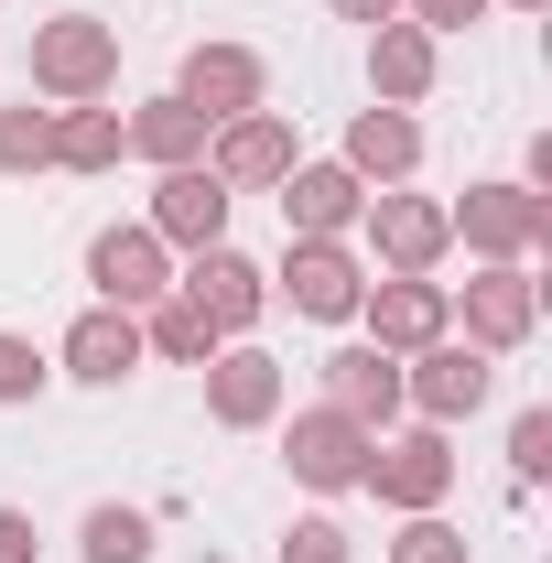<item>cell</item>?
<instances>
[{
    "instance_id": "cell-15",
    "label": "cell",
    "mask_w": 552,
    "mask_h": 563,
    "mask_svg": "<svg viewBox=\"0 0 552 563\" xmlns=\"http://www.w3.org/2000/svg\"><path fill=\"white\" fill-rule=\"evenodd\" d=\"M228 207H239V196L217 185L207 163H174V174L152 185V217H141V228H152L163 250H185V261H196V250H217V239H228Z\"/></svg>"
},
{
    "instance_id": "cell-20",
    "label": "cell",
    "mask_w": 552,
    "mask_h": 563,
    "mask_svg": "<svg viewBox=\"0 0 552 563\" xmlns=\"http://www.w3.org/2000/svg\"><path fill=\"white\" fill-rule=\"evenodd\" d=\"M325 401H336L346 422H368V433H390V422H401V357L368 347V336L336 347V357H325Z\"/></svg>"
},
{
    "instance_id": "cell-28",
    "label": "cell",
    "mask_w": 552,
    "mask_h": 563,
    "mask_svg": "<svg viewBox=\"0 0 552 563\" xmlns=\"http://www.w3.org/2000/svg\"><path fill=\"white\" fill-rule=\"evenodd\" d=\"M281 563H357V531H346L336 509H303V520L281 531Z\"/></svg>"
},
{
    "instance_id": "cell-13",
    "label": "cell",
    "mask_w": 552,
    "mask_h": 563,
    "mask_svg": "<svg viewBox=\"0 0 552 563\" xmlns=\"http://www.w3.org/2000/svg\"><path fill=\"white\" fill-rule=\"evenodd\" d=\"M292 163H303V141H292L281 109H250V120H217L207 131V174L228 185V196H272Z\"/></svg>"
},
{
    "instance_id": "cell-23",
    "label": "cell",
    "mask_w": 552,
    "mask_h": 563,
    "mask_svg": "<svg viewBox=\"0 0 552 563\" xmlns=\"http://www.w3.org/2000/svg\"><path fill=\"white\" fill-rule=\"evenodd\" d=\"M120 163H131L120 109H55V174H120Z\"/></svg>"
},
{
    "instance_id": "cell-12",
    "label": "cell",
    "mask_w": 552,
    "mask_h": 563,
    "mask_svg": "<svg viewBox=\"0 0 552 563\" xmlns=\"http://www.w3.org/2000/svg\"><path fill=\"white\" fill-rule=\"evenodd\" d=\"M174 292L207 314L217 336H261V314H272V272H261L250 250H228V239H217V250H196V261L174 272Z\"/></svg>"
},
{
    "instance_id": "cell-18",
    "label": "cell",
    "mask_w": 552,
    "mask_h": 563,
    "mask_svg": "<svg viewBox=\"0 0 552 563\" xmlns=\"http://www.w3.org/2000/svg\"><path fill=\"white\" fill-rule=\"evenodd\" d=\"M433 76H444V44H433L422 22H401V11L368 22V98H379V109H422Z\"/></svg>"
},
{
    "instance_id": "cell-4",
    "label": "cell",
    "mask_w": 552,
    "mask_h": 563,
    "mask_svg": "<svg viewBox=\"0 0 552 563\" xmlns=\"http://www.w3.org/2000/svg\"><path fill=\"white\" fill-rule=\"evenodd\" d=\"M487 401H498V357L487 347H466V336H433V347H412L401 357V412L412 422H477Z\"/></svg>"
},
{
    "instance_id": "cell-24",
    "label": "cell",
    "mask_w": 552,
    "mask_h": 563,
    "mask_svg": "<svg viewBox=\"0 0 552 563\" xmlns=\"http://www.w3.org/2000/svg\"><path fill=\"white\" fill-rule=\"evenodd\" d=\"M76 553H87V563H152V509H131V498H98V509L76 520Z\"/></svg>"
},
{
    "instance_id": "cell-21",
    "label": "cell",
    "mask_w": 552,
    "mask_h": 563,
    "mask_svg": "<svg viewBox=\"0 0 552 563\" xmlns=\"http://www.w3.org/2000/svg\"><path fill=\"white\" fill-rule=\"evenodd\" d=\"M120 131H131V163H152V174H174V163H207V120H196L174 87H163V98H141Z\"/></svg>"
},
{
    "instance_id": "cell-3",
    "label": "cell",
    "mask_w": 552,
    "mask_h": 563,
    "mask_svg": "<svg viewBox=\"0 0 552 563\" xmlns=\"http://www.w3.org/2000/svg\"><path fill=\"white\" fill-rule=\"evenodd\" d=\"M357 488L379 498L390 520H412V509H444V498H455V433H444V422H412V433L390 422V433L368 444Z\"/></svg>"
},
{
    "instance_id": "cell-26",
    "label": "cell",
    "mask_w": 552,
    "mask_h": 563,
    "mask_svg": "<svg viewBox=\"0 0 552 563\" xmlns=\"http://www.w3.org/2000/svg\"><path fill=\"white\" fill-rule=\"evenodd\" d=\"M379 563H477V542H466L444 509H412V520L390 531V553H379Z\"/></svg>"
},
{
    "instance_id": "cell-9",
    "label": "cell",
    "mask_w": 552,
    "mask_h": 563,
    "mask_svg": "<svg viewBox=\"0 0 552 563\" xmlns=\"http://www.w3.org/2000/svg\"><path fill=\"white\" fill-rule=\"evenodd\" d=\"M357 261L368 272H433L444 250H455V228H444V196H401V185H379L368 207H357Z\"/></svg>"
},
{
    "instance_id": "cell-33",
    "label": "cell",
    "mask_w": 552,
    "mask_h": 563,
    "mask_svg": "<svg viewBox=\"0 0 552 563\" xmlns=\"http://www.w3.org/2000/svg\"><path fill=\"white\" fill-rule=\"evenodd\" d=\"M509 11H552V0H509Z\"/></svg>"
},
{
    "instance_id": "cell-31",
    "label": "cell",
    "mask_w": 552,
    "mask_h": 563,
    "mask_svg": "<svg viewBox=\"0 0 552 563\" xmlns=\"http://www.w3.org/2000/svg\"><path fill=\"white\" fill-rule=\"evenodd\" d=\"M0 563H44V531H33V509H0Z\"/></svg>"
},
{
    "instance_id": "cell-16",
    "label": "cell",
    "mask_w": 552,
    "mask_h": 563,
    "mask_svg": "<svg viewBox=\"0 0 552 563\" xmlns=\"http://www.w3.org/2000/svg\"><path fill=\"white\" fill-rule=\"evenodd\" d=\"M272 196H281V239H357V207H368V185L346 163H292Z\"/></svg>"
},
{
    "instance_id": "cell-10",
    "label": "cell",
    "mask_w": 552,
    "mask_h": 563,
    "mask_svg": "<svg viewBox=\"0 0 552 563\" xmlns=\"http://www.w3.org/2000/svg\"><path fill=\"white\" fill-rule=\"evenodd\" d=\"M444 292H455V282H433V272H368V292H357L368 347L412 357V347H433V336H455V303H444Z\"/></svg>"
},
{
    "instance_id": "cell-29",
    "label": "cell",
    "mask_w": 552,
    "mask_h": 563,
    "mask_svg": "<svg viewBox=\"0 0 552 563\" xmlns=\"http://www.w3.org/2000/svg\"><path fill=\"white\" fill-rule=\"evenodd\" d=\"M509 466H520V488H531V477H552V412H542V401L509 422Z\"/></svg>"
},
{
    "instance_id": "cell-8",
    "label": "cell",
    "mask_w": 552,
    "mask_h": 563,
    "mask_svg": "<svg viewBox=\"0 0 552 563\" xmlns=\"http://www.w3.org/2000/svg\"><path fill=\"white\" fill-rule=\"evenodd\" d=\"M174 98H185L207 131H217V120H250V109H272V55H261V44H239V33H207V44H185Z\"/></svg>"
},
{
    "instance_id": "cell-1",
    "label": "cell",
    "mask_w": 552,
    "mask_h": 563,
    "mask_svg": "<svg viewBox=\"0 0 552 563\" xmlns=\"http://www.w3.org/2000/svg\"><path fill=\"white\" fill-rule=\"evenodd\" d=\"M120 87V22H98V11H55V22H33V98H55V109H98Z\"/></svg>"
},
{
    "instance_id": "cell-6",
    "label": "cell",
    "mask_w": 552,
    "mask_h": 563,
    "mask_svg": "<svg viewBox=\"0 0 552 563\" xmlns=\"http://www.w3.org/2000/svg\"><path fill=\"white\" fill-rule=\"evenodd\" d=\"M444 303H455V336L487 347V357H509V347L542 336V272H531V261H477V282L444 292Z\"/></svg>"
},
{
    "instance_id": "cell-30",
    "label": "cell",
    "mask_w": 552,
    "mask_h": 563,
    "mask_svg": "<svg viewBox=\"0 0 552 563\" xmlns=\"http://www.w3.org/2000/svg\"><path fill=\"white\" fill-rule=\"evenodd\" d=\"M487 11H498V0H401V22H422L433 44H444V33H466V22H487Z\"/></svg>"
},
{
    "instance_id": "cell-17",
    "label": "cell",
    "mask_w": 552,
    "mask_h": 563,
    "mask_svg": "<svg viewBox=\"0 0 552 563\" xmlns=\"http://www.w3.org/2000/svg\"><path fill=\"white\" fill-rule=\"evenodd\" d=\"M131 368H141V314H120V303H87L55 347V379H76V390H120Z\"/></svg>"
},
{
    "instance_id": "cell-14",
    "label": "cell",
    "mask_w": 552,
    "mask_h": 563,
    "mask_svg": "<svg viewBox=\"0 0 552 563\" xmlns=\"http://www.w3.org/2000/svg\"><path fill=\"white\" fill-rule=\"evenodd\" d=\"M87 282H98V303H120V314H141V303H163L174 292V250L152 239V228H98L87 239Z\"/></svg>"
},
{
    "instance_id": "cell-11",
    "label": "cell",
    "mask_w": 552,
    "mask_h": 563,
    "mask_svg": "<svg viewBox=\"0 0 552 563\" xmlns=\"http://www.w3.org/2000/svg\"><path fill=\"white\" fill-rule=\"evenodd\" d=\"M368 422H346L336 401H314V412H292L281 422V466H292V488H314V498H346L357 488V466H368Z\"/></svg>"
},
{
    "instance_id": "cell-32",
    "label": "cell",
    "mask_w": 552,
    "mask_h": 563,
    "mask_svg": "<svg viewBox=\"0 0 552 563\" xmlns=\"http://www.w3.org/2000/svg\"><path fill=\"white\" fill-rule=\"evenodd\" d=\"M325 11H336V22H390L401 0H325Z\"/></svg>"
},
{
    "instance_id": "cell-2",
    "label": "cell",
    "mask_w": 552,
    "mask_h": 563,
    "mask_svg": "<svg viewBox=\"0 0 552 563\" xmlns=\"http://www.w3.org/2000/svg\"><path fill=\"white\" fill-rule=\"evenodd\" d=\"M444 228L466 239V261H542L552 250V196L520 185V174H487V185H466L444 207Z\"/></svg>"
},
{
    "instance_id": "cell-5",
    "label": "cell",
    "mask_w": 552,
    "mask_h": 563,
    "mask_svg": "<svg viewBox=\"0 0 552 563\" xmlns=\"http://www.w3.org/2000/svg\"><path fill=\"white\" fill-rule=\"evenodd\" d=\"M196 379H207V422L217 433H272V422L292 412V368H281L261 336H228Z\"/></svg>"
},
{
    "instance_id": "cell-7",
    "label": "cell",
    "mask_w": 552,
    "mask_h": 563,
    "mask_svg": "<svg viewBox=\"0 0 552 563\" xmlns=\"http://www.w3.org/2000/svg\"><path fill=\"white\" fill-rule=\"evenodd\" d=\"M357 292H368V261L346 239H281L272 303H292L303 325H357Z\"/></svg>"
},
{
    "instance_id": "cell-22",
    "label": "cell",
    "mask_w": 552,
    "mask_h": 563,
    "mask_svg": "<svg viewBox=\"0 0 552 563\" xmlns=\"http://www.w3.org/2000/svg\"><path fill=\"white\" fill-rule=\"evenodd\" d=\"M228 347L207 314L185 303V292H163V303H141V357H163V368H207V357Z\"/></svg>"
},
{
    "instance_id": "cell-27",
    "label": "cell",
    "mask_w": 552,
    "mask_h": 563,
    "mask_svg": "<svg viewBox=\"0 0 552 563\" xmlns=\"http://www.w3.org/2000/svg\"><path fill=\"white\" fill-rule=\"evenodd\" d=\"M44 390H55V357L33 347V336H11V325H0V412H33Z\"/></svg>"
},
{
    "instance_id": "cell-25",
    "label": "cell",
    "mask_w": 552,
    "mask_h": 563,
    "mask_svg": "<svg viewBox=\"0 0 552 563\" xmlns=\"http://www.w3.org/2000/svg\"><path fill=\"white\" fill-rule=\"evenodd\" d=\"M0 174L22 185V174H55V109H0Z\"/></svg>"
},
{
    "instance_id": "cell-19",
    "label": "cell",
    "mask_w": 552,
    "mask_h": 563,
    "mask_svg": "<svg viewBox=\"0 0 552 563\" xmlns=\"http://www.w3.org/2000/svg\"><path fill=\"white\" fill-rule=\"evenodd\" d=\"M336 163L368 185V196H379V185H412V174H422V120H412V109H379V98H368V109L346 120V152H336Z\"/></svg>"
}]
</instances>
